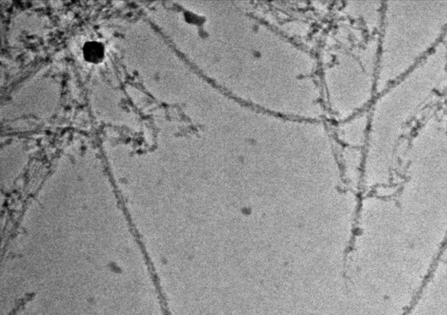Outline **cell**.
<instances>
[{"instance_id": "6da1fadb", "label": "cell", "mask_w": 447, "mask_h": 315, "mask_svg": "<svg viewBox=\"0 0 447 315\" xmlns=\"http://www.w3.org/2000/svg\"><path fill=\"white\" fill-rule=\"evenodd\" d=\"M82 51L85 61L91 64H99L104 59L105 47L101 42L91 40L85 42Z\"/></svg>"}, {"instance_id": "7a4b0ae2", "label": "cell", "mask_w": 447, "mask_h": 315, "mask_svg": "<svg viewBox=\"0 0 447 315\" xmlns=\"http://www.w3.org/2000/svg\"><path fill=\"white\" fill-rule=\"evenodd\" d=\"M33 294H30L29 295H27V297L24 298V299H22L21 300L18 302V305H17L16 308L13 309L12 311L11 312V313L9 315H15L16 314V312H18L20 310H21L22 306H24L28 301H29L30 300L32 299V298L34 296H33Z\"/></svg>"}]
</instances>
